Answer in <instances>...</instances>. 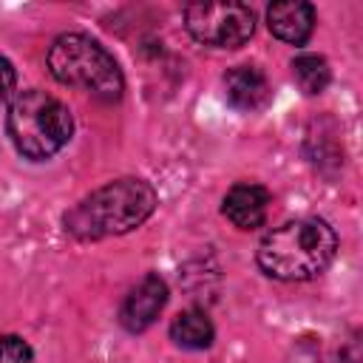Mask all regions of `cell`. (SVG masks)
Listing matches in <instances>:
<instances>
[{"label": "cell", "instance_id": "3", "mask_svg": "<svg viewBox=\"0 0 363 363\" xmlns=\"http://www.w3.org/2000/svg\"><path fill=\"white\" fill-rule=\"evenodd\" d=\"M6 130L26 159H48L68 145L74 119L57 96L45 91H23L9 105Z\"/></svg>", "mask_w": 363, "mask_h": 363}, {"label": "cell", "instance_id": "4", "mask_svg": "<svg viewBox=\"0 0 363 363\" xmlns=\"http://www.w3.org/2000/svg\"><path fill=\"white\" fill-rule=\"evenodd\" d=\"M48 68L57 82L82 88L105 102L122 96V71L116 60L85 34H60L48 48Z\"/></svg>", "mask_w": 363, "mask_h": 363}, {"label": "cell", "instance_id": "12", "mask_svg": "<svg viewBox=\"0 0 363 363\" xmlns=\"http://www.w3.org/2000/svg\"><path fill=\"white\" fill-rule=\"evenodd\" d=\"M0 363H31V349L17 335H0Z\"/></svg>", "mask_w": 363, "mask_h": 363}, {"label": "cell", "instance_id": "1", "mask_svg": "<svg viewBox=\"0 0 363 363\" xmlns=\"http://www.w3.org/2000/svg\"><path fill=\"white\" fill-rule=\"evenodd\" d=\"M337 250L335 230L320 218L286 221L258 244V267L278 281H309L320 275Z\"/></svg>", "mask_w": 363, "mask_h": 363}, {"label": "cell", "instance_id": "11", "mask_svg": "<svg viewBox=\"0 0 363 363\" xmlns=\"http://www.w3.org/2000/svg\"><path fill=\"white\" fill-rule=\"evenodd\" d=\"M292 77L303 94H320L329 85V65L318 54H301L292 60Z\"/></svg>", "mask_w": 363, "mask_h": 363}, {"label": "cell", "instance_id": "8", "mask_svg": "<svg viewBox=\"0 0 363 363\" xmlns=\"http://www.w3.org/2000/svg\"><path fill=\"white\" fill-rule=\"evenodd\" d=\"M267 26L278 40L301 45L309 40V34L315 28V9L309 3H301V0L272 3L267 9Z\"/></svg>", "mask_w": 363, "mask_h": 363}, {"label": "cell", "instance_id": "13", "mask_svg": "<svg viewBox=\"0 0 363 363\" xmlns=\"http://www.w3.org/2000/svg\"><path fill=\"white\" fill-rule=\"evenodd\" d=\"M14 82H17V74H14V65L0 57V102L14 91Z\"/></svg>", "mask_w": 363, "mask_h": 363}, {"label": "cell", "instance_id": "5", "mask_svg": "<svg viewBox=\"0 0 363 363\" xmlns=\"http://www.w3.org/2000/svg\"><path fill=\"white\" fill-rule=\"evenodd\" d=\"M184 26L193 40L210 48H238L252 37L255 14L244 3H190Z\"/></svg>", "mask_w": 363, "mask_h": 363}, {"label": "cell", "instance_id": "2", "mask_svg": "<svg viewBox=\"0 0 363 363\" xmlns=\"http://www.w3.org/2000/svg\"><path fill=\"white\" fill-rule=\"evenodd\" d=\"M156 207V193L142 179H116L65 213V230L82 241L119 235L139 227Z\"/></svg>", "mask_w": 363, "mask_h": 363}, {"label": "cell", "instance_id": "9", "mask_svg": "<svg viewBox=\"0 0 363 363\" xmlns=\"http://www.w3.org/2000/svg\"><path fill=\"white\" fill-rule=\"evenodd\" d=\"M224 88H227L230 105L238 108V111H258L269 99L267 77L255 65H235V68H230L227 77H224Z\"/></svg>", "mask_w": 363, "mask_h": 363}, {"label": "cell", "instance_id": "10", "mask_svg": "<svg viewBox=\"0 0 363 363\" xmlns=\"http://www.w3.org/2000/svg\"><path fill=\"white\" fill-rule=\"evenodd\" d=\"M170 337L182 349H207L213 343V323H210V318L204 312L187 309V312H182V315L173 318Z\"/></svg>", "mask_w": 363, "mask_h": 363}, {"label": "cell", "instance_id": "6", "mask_svg": "<svg viewBox=\"0 0 363 363\" xmlns=\"http://www.w3.org/2000/svg\"><path fill=\"white\" fill-rule=\"evenodd\" d=\"M167 303V286L159 275H145L142 284L136 289H130V295L125 298L122 309H119V323L128 332H142L147 329L159 312Z\"/></svg>", "mask_w": 363, "mask_h": 363}, {"label": "cell", "instance_id": "7", "mask_svg": "<svg viewBox=\"0 0 363 363\" xmlns=\"http://www.w3.org/2000/svg\"><path fill=\"white\" fill-rule=\"evenodd\" d=\"M269 210V193L261 184L241 182L233 184L230 193L224 196V216L238 227V230H255L264 224Z\"/></svg>", "mask_w": 363, "mask_h": 363}]
</instances>
